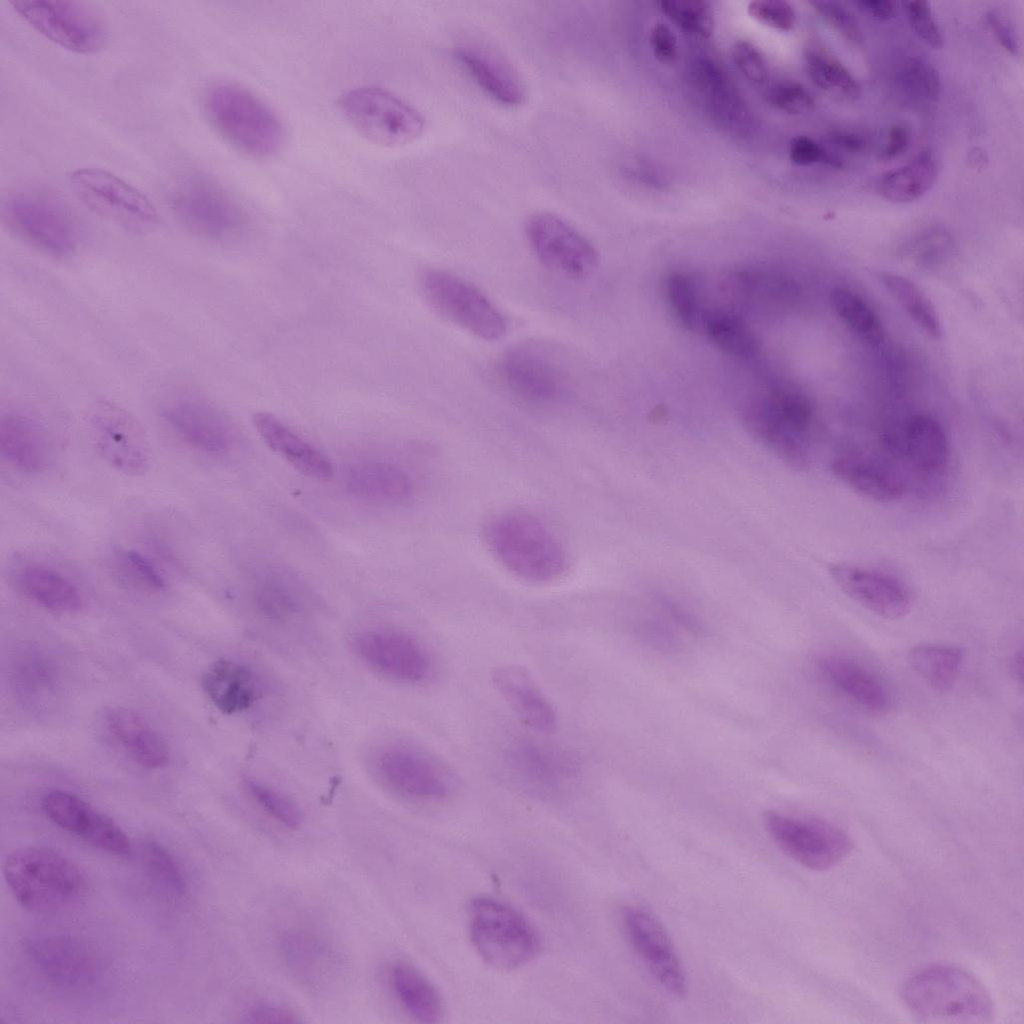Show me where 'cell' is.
<instances>
[{
    "mask_svg": "<svg viewBox=\"0 0 1024 1024\" xmlns=\"http://www.w3.org/2000/svg\"><path fill=\"white\" fill-rule=\"evenodd\" d=\"M142 850L145 866L153 881L169 895L181 896L185 891V881L171 855L155 842L145 843Z\"/></svg>",
    "mask_w": 1024,
    "mask_h": 1024,
    "instance_id": "48",
    "label": "cell"
},
{
    "mask_svg": "<svg viewBox=\"0 0 1024 1024\" xmlns=\"http://www.w3.org/2000/svg\"><path fill=\"white\" fill-rule=\"evenodd\" d=\"M818 669L835 688L863 709L881 714L890 707V694L884 684L856 661L840 654H825L818 659Z\"/></svg>",
    "mask_w": 1024,
    "mask_h": 1024,
    "instance_id": "30",
    "label": "cell"
},
{
    "mask_svg": "<svg viewBox=\"0 0 1024 1024\" xmlns=\"http://www.w3.org/2000/svg\"><path fill=\"white\" fill-rule=\"evenodd\" d=\"M483 540L497 563L517 579L534 585L559 580L567 571L566 550L551 528L536 515L512 509L492 515Z\"/></svg>",
    "mask_w": 1024,
    "mask_h": 1024,
    "instance_id": "1",
    "label": "cell"
},
{
    "mask_svg": "<svg viewBox=\"0 0 1024 1024\" xmlns=\"http://www.w3.org/2000/svg\"><path fill=\"white\" fill-rule=\"evenodd\" d=\"M358 656L371 668L408 684H423L435 675L433 656L415 637L394 630H373L354 641Z\"/></svg>",
    "mask_w": 1024,
    "mask_h": 1024,
    "instance_id": "17",
    "label": "cell"
},
{
    "mask_svg": "<svg viewBox=\"0 0 1024 1024\" xmlns=\"http://www.w3.org/2000/svg\"><path fill=\"white\" fill-rule=\"evenodd\" d=\"M814 10L838 33L847 40L860 44L863 37L860 26L853 13L837 1H811Z\"/></svg>",
    "mask_w": 1024,
    "mask_h": 1024,
    "instance_id": "55",
    "label": "cell"
},
{
    "mask_svg": "<svg viewBox=\"0 0 1024 1024\" xmlns=\"http://www.w3.org/2000/svg\"><path fill=\"white\" fill-rule=\"evenodd\" d=\"M829 137L835 145L851 152H861L867 145L862 136L850 131H834Z\"/></svg>",
    "mask_w": 1024,
    "mask_h": 1024,
    "instance_id": "63",
    "label": "cell"
},
{
    "mask_svg": "<svg viewBox=\"0 0 1024 1024\" xmlns=\"http://www.w3.org/2000/svg\"><path fill=\"white\" fill-rule=\"evenodd\" d=\"M986 21L1000 45L1013 56H1018L1020 44L1009 19L997 10H990L986 14Z\"/></svg>",
    "mask_w": 1024,
    "mask_h": 1024,
    "instance_id": "59",
    "label": "cell"
},
{
    "mask_svg": "<svg viewBox=\"0 0 1024 1024\" xmlns=\"http://www.w3.org/2000/svg\"><path fill=\"white\" fill-rule=\"evenodd\" d=\"M349 124L365 139L384 147H402L423 133L425 119L412 105L385 89L360 86L338 102Z\"/></svg>",
    "mask_w": 1024,
    "mask_h": 1024,
    "instance_id": "7",
    "label": "cell"
},
{
    "mask_svg": "<svg viewBox=\"0 0 1024 1024\" xmlns=\"http://www.w3.org/2000/svg\"><path fill=\"white\" fill-rule=\"evenodd\" d=\"M173 208L186 228L207 239H226L244 225V215L234 200L202 177L188 179L178 187Z\"/></svg>",
    "mask_w": 1024,
    "mask_h": 1024,
    "instance_id": "16",
    "label": "cell"
},
{
    "mask_svg": "<svg viewBox=\"0 0 1024 1024\" xmlns=\"http://www.w3.org/2000/svg\"><path fill=\"white\" fill-rule=\"evenodd\" d=\"M253 425L264 443L302 474L328 480L333 467L326 456L301 438L276 416L267 412L253 415Z\"/></svg>",
    "mask_w": 1024,
    "mask_h": 1024,
    "instance_id": "29",
    "label": "cell"
},
{
    "mask_svg": "<svg viewBox=\"0 0 1024 1024\" xmlns=\"http://www.w3.org/2000/svg\"><path fill=\"white\" fill-rule=\"evenodd\" d=\"M649 42L654 57L661 63L670 64L678 56L675 34L665 23L656 22L650 30Z\"/></svg>",
    "mask_w": 1024,
    "mask_h": 1024,
    "instance_id": "58",
    "label": "cell"
},
{
    "mask_svg": "<svg viewBox=\"0 0 1024 1024\" xmlns=\"http://www.w3.org/2000/svg\"><path fill=\"white\" fill-rule=\"evenodd\" d=\"M503 384L516 397L536 405H551L569 393L566 372L552 355L535 345H518L499 362Z\"/></svg>",
    "mask_w": 1024,
    "mask_h": 1024,
    "instance_id": "15",
    "label": "cell"
},
{
    "mask_svg": "<svg viewBox=\"0 0 1024 1024\" xmlns=\"http://www.w3.org/2000/svg\"><path fill=\"white\" fill-rule=\"evenodd\" d=\"M668 304L678 322L694 330L701 321L699 297L694 280L687 274L674 272L665 282Z\"/></svg>",
    "mask_w": 1024,
    "mask_h": 1024,
    "instance_id": "47",
    "label": "cell"
},
{
    "mask_svg": "<svg viewBox=\"0 0 1024 1024\" xmlns=\"http://www.w3.org/2000/svg\"><path fill=\"white\" fill-rule=\"evenodd\" d=\"M393 991L403 1008L417 1021L437 1023L443 1016V1004L434 985L414 966L395 963L390 970Z\"/></svg>",
    "mask_w": 1024,
    "mask_h": 1024,
    "instance_id": "35",
    "label": "cell"
},
{
    "mask_svg": "<svg viewBox=\"0 0 1024 1024\" xmlns=\"http://www.w3.org/2000/svg\"><path fill=\"white\" fill-rule=\"evenodd\" d=\"M3 873L19 904L36 912L68 906L85 889L79 867L60 852L45 847L13 851L3 864Z\"/></svg>",
    "mask_w": 1024,
    "mask_h": 1024,
    "instance_id": "4",
    "label": "cell"
},
{
    "mask_svg": "<svg viewBox=\"0 0 1024 1024\" xmlns=\"http://www.w3.org/2000/svg\"><path fill=\"white\" fill-rule=\"evenodd\" d=\"M855 4L861 11L877 20L887 21L895 15V3L890 0H859Z\"/></svg>",
    "mask_w": 1024,
    "mask_h": 1024,
    "instance_id": "62",
    "label": "cell"
},
{
    "mask_svg": "<svg viewBox=\"0 0 1024 1024\" xmlns=\"http://www.w3.org/2000/svg\"><path fill=\"white\" fill-rule=\"evenodd\" d=\"M104 721L111 737L135 763L147 769L168 764L170 753L165 740L136 711L114 707L106 712Z\"/></svg>",
    "mask_w": 1024,
    "mask_h": 1024,
    "instance_id": "27",
    "label": "cell"
},
{
    "mask_svg": "<svg viewBox=\"0 0 1024 1024\" xmlns=\"http://www.w3.org/2000/svg\"><path fill=\"white\" fill-rule=\"evenodd\" d=\"M419 283L430 307L450 323L484 341L505 335L504 314L470 281L444 269L428 268L421 272Z\"/></svg>",
    "mask_w": 1024,
    "mask_h": 1024,
    "instance_id": "8",
    "label": "cell"
},
{
    "mask_svg": "<svg viewBox=\"0 0 1024 1024\" xmlns=\"http://www.w3.org/2000/svg\"><path fill=\"white\" fill-rule=\"evenodd\" d=\"M89 430L98 453L117 471L139 476L149 469V439L126 410L107 402L97 404L89 415Z\"/></svg>",
    "mask_w": 1024,
    "mask_h": 1024,
    "instance_id": "14",
    "label": "cell"
},
{
    "mask_svg": "<svg viewBox=\"0 0 1024 1024\" xmlns=\"http://www.w3.org/2000/svg\"><path fill=\"white\" fill-rule=\"evenodd\" d=\"M766 98L775 109L791 115L808 112L815 105L806 87L794 80L775 82L768 88Z\"/></svg>",
    "mask_w": 1024,
    "mask_h": 1024,
    "instance_id": "51",
    "label": "cell"
},
{
    "mask_svg": "<svg viewBox=\"0 0 1024 1024\" xmlns=\"http://www.w3.org/2000/svg\"><path fill=\"white\" fill-rule=\"evenodd\" d=\"M908 662L930 687L946 692L959 677L964 651L955 646L919 644L908 652Z\"/></svg>",
    "mask_w": 1024,
    "mask_h": 1024,
    "instance_id": "39",
    "label": "cell"
},
{
    "mask_svg": "<svg viewBox=\"0 0 1024 1024\" xmlns=\"http://www.w3.org/2000/svg\"><path fill=\"white\" fill-rule=\"evenodd\" d=\"M937 177V161L930 149L919 151L906 164L886 172L880 180V194L893 203H909L922 197Z\"/></svg>",
    "mask_w": 1024,
    "mask_h": 1024,
    "instance_id": "37",
    "label": "cell"
},
{
    "mask_svg": "<svg viewBox=\"0 0 1024 1024\" xmlns=\"http://www.w3.org/2000/svg\"><path fill=\"white\" fill-rule=\"evenodd\" d=\"M9 227L25 240L54 255H64L77 245L78 232L68 209L42 192L12 195L3 206Z\"/></svg>",
    "mask_w": 1024,
    "mask_h": 1024,
    "instance_id": "12",
    "label": "cell"
},
{
    "mask_svg": "<svg viewBox=\"0 0 1024 1024\" xmlns=\"http://www.w3.org/2000/svg\"><path fill=\"white\" fill-rule=\"evenodd\" d=\"M831 469L855 492L878 502L897 500L904 491V484L896 473L866 457L839 456L833 460Z\"/></svg>",
    "mask_w": 1024,
    "mask_h": 1024,
    "instance_id": "33",
    "label": "cell"
},
{
    "mask_svg": "<svg viewBox=\"0 0 1024 1024\" xmlns=\"http://www.w3.org/2000/svg\"><path fill=\"white\" fill-rule=\"evenodd\" d=\"M878 277L889 294L927 336L934 340L941 337L942 328L936 310L913 281L887 271L880 272Z\"/></svg>",
    "mask_w": 1024,
    "mask_h": 1024,
    "instance_id": "41",
    "label": "cell"
},
{
    "mask_svg": "<svg viewBox=\"0 0 1024 1024\" xmlns=\"http://www.w3.org/2000/svg\"><path fill=\"white\" fill-rule=\"evenodd\" d=\"M830 300L840 320L861 340L873 346L884 340L879 318L858 294L847 288L836 287Z\"/></svg>",
    "mask_w": 1024,
    "mask_h": 1024,
    "instance_id": "43",
    "label": "cell"
},
{
    "mask_svg": "<svg viewBox=\"0 0 1024 1024\" xmlns=\"http://www.w3.org/2000/svg\"><path fill=\"white\" fill-rule=\"evenodd\" d=\"M954 241L943 228L932 227L914 235L904 247V257L913 265L934 269L952 256Z\"/></svg>",
    "mask_w": 1024,
    "mask_h": 1024,
    "instance_id": "44",
    "label": "cell"
},
{
    "mask_svg": "<svg viewBox=\"0 0 1024 1024\" xmlns=\"http://www.w3.org/2000/svg\"><path fill=\"white\" fill-rule=\"evenodd\" d=\"M491 679L495 690L524 726L539 734L556 730V708L527 668L502 664L493 669Z\"/></svg>",
    "mask_w": 1024,
    "mask_h": 1024,
    "instance_id": "24",
    "label": "cell"
},
{
    "mask_svg": "<svg viewBox=\"0 0 1024 1024\" xmlns=\"http://www.w3.org/2000/svg\"><path fill=\"white\" fill-rule=\"evenodd\" d=\"M205 108L218 132L250 156L269 157L283 144V125L277 115L240 85H212L205 95Z\"/></svg>",
    "mask_w": 1024,
    "mask_h": 1024,
    "instance_id": "5",
    "label": "cell"
},
{
    "mask_svg": "<svg viewBox=\"0 0 1024 1024\" xmlns=\"http://www.w3.org/2000/svg\"><path fill=\"white\" fill-rule=\"evenodd\" d=\"M13 10L38 33L77 53H94L108 38L103 17L84 2L71 0H13Z\"/></svg>",
    "mask_w": 1024,
    "mask_h": 1024,
    "instance_id": "10",
    "label": "cell"
},
{
    "mask_svg": "<svg viewBox=\"0 0 1024 1024\" xmlns=\"http://www.w3.org/2000/svg\"><path fill=\"white\" fill-rule=\"evenodd\" d=\"M732 58L741 73L754 83H763L768 75L764 55L751 42L737 41L732 48Z\"/></svg>",
    "mask_w": 1024,
    "mask_h": 1024,
    "instance_id": "57",
    "label": "cell"
},
{
    "mask_svg": "<svg viewBox=\"0 0 1024 1024\" xmlns=\"http://www.w3.org/2000/svg\"><path fill=\"white\" fill-rule=\"evenodd\" d=\"M161 417L171 431L191 448L206 454H222L233 443V427L210 401L190 392L169 396L161 405Z\"/></svg>",
    "mask_w": 1024,
    "mask_h": 1024,
    "instance_id": "21",
    "label": "cell"
},
{
    "mask_svg": "<svg viewBox=\"0 0 1024 1024\" xmlns=\"http://www.w3.org/2000/svg\"><path fill=\"white\" fill-rule=\"evenodd\" d=\"M789 158L793 164L798 166H810L813 164H824L833 168H840L842 166L841 161L836 156L827 151L814 139L805 135H798L790 141Z\"/></svg>",
    "mask_w": 1024,
    "mask_h": 1024,
    "instance_id": "56",
    "label": "cell"
},
{
    "mask_svg": "<svg viewBox=\"0 0 1024 1024\" xmlns=\"http://www.w3.org/2000/svg\"><path fill=\"white\" fill-rule=\"evenodd\" d=\"M904 85L916 96L937 101L941 94V81L935 67L919 56L908 57L902 66Z\"/></svg>",
    "mask_w": 1024,
    "mask_h": 1024,
    "instance_id": "50",
    "label": "cell"
},
{
    "mask_svg": "<svg viewBox=\"0 0 1024 1024\" xmlns=\"http://www.w3.org/2000/svg\"><path fill=\"white\" fill-rule=\"evenodd\" d=\"M472 943L492 967L512 970L532 961L540 952L541 940L535 927L512 906L490 898L476 897L468 905Z\"/></svg>",
    "mask_w": 1024,
    "mask_h": 1024,
    "instance_id": "6",
    "label": "cell"
},
{
    "mask_svg": "<svg viewBox=\"0 0 1024 1024\" xmlns=\"http://www.w3.org/2000/svg\"><path fill=\"white\" fill-rule=\"evenodd\" d=\"M828 570L843 593L874 614L895 620L910 611V592L893 575L850 563H832Z\"/></svg>",
    "mask_w": 1024,
    "mask_h": 1024,
    "instance_id": "23",
    "label": "cell"
},
{
    "mask_svg": "<svg viewBox=\"0 0 1024 1024\" xmlns=\"http://www.w3.org/2000/svg\"><path fill=\"white\" fill-rule=\"evenodd\" d=\"M380 778L396 792L422 801H440L452 792V775L429 754L405 745L383 749L375 761Z\"/></svg>",
    "mask_w": 1024,
    "mask_h": 1024,
    "instance_id": "19",
    "label": "cell"
},
{
    "mask_svg": "<svg viewBox=\"0 0 1024 1024\" xmlns=\"http://www.w3.org/2000/svg\"><path fill=\"white\" fill-rule=\"evenodd\" d=\"M243 786L254 802L279 824L288 829L300 827L301 811L289 797L251 777L243 779Z\"/></svg>",
    "mask_w": 1024,
    "mask_h": 1024,
    "instance_id": "45",
    "label": "cell"
},
{
    "mask_svg": "<svg viewBox=\"0 0 1024 1024\" xmlns=\"http://www.w3.org/2000/svg\"><path fill=\"white\" fill-rule=\"evenodd\" d=\"M903 7L908 23L918 38L933 49H941L943 37L929 2L909 1L904 2Z\"/></svg>",
    "mask_w": 1024,
    "mask_h": 1024,
    "instance_id": "52",
    "label": "cell"
},
{
    "mask_svg": "<svg viewBox=\"0 0 1024 1024\" xmlns=\"http://www.w3.org/2000/svg\"><path fill=\"white\" fill-rule=\"evenodd\" d=\"M524 234L535 258L554 273L579 279L597 265L598 254L592 243L554 213L540 211L529 215Z\"/></svg>",
    "mask_w": 1024,
    "mask_h": 1024,
    "instance_id": "13",
    "label": "cell"
},
{
    "mask_svg": "<svg viewBox=\"0 0 1024 1024\" xmlns=\"http://www.w3.org/2000/svg\"><path fill=\"white\" fill-rule=\"evenodd\" d=\"M1022 660H1023V657H1022V654L1020 653L1019 655H1015V657L1013 659V663H1012V669L1014 671V674H1015V676L1019 677L1020 680L1023 677L1022 676L1023 675V662H1022Z\"/></svg>",
    "mask_w": 1024,
    "mask_h": 1024,
    "instance_id": "64",
    "label": "cell"
},
{
    "mask_svg": "<svg viewBox=\"0 0 1024 1024\" xmlns=\"http://www.w3.org/2000/svg\"><path fill=\"white\" fill-rule=\"evenodd\" d=\"M660 10L683 31L709 38L714 31V16L710 4L702 0L659 1Z\"/></svg>",
    "mask_w": 1024,
    "mask_h": 1024,
    "instance_id": "46",
    "label": "cell"
},
{
    "mask_svg": "<svg viewBox=\"0 0 1024 1024\" xmlns=\"http://www.w3.org/2000/svg\"><path fill=\"white\" fill-rule=\"evenodd\" d=\"M25 947L36 969L58 985H86L97 974V961L92 952L73 939L44 936L29 940Z\"/></svg>",
    "mask_w": 1024,
    "mask_h": 1024,
    "instance_id": "25",
    "label": "cell"
},
{
    "mask_svg": "<svg viewBox=\"0 0 1024 1024\" xmlns=\"http://www.w3.org/2000/svg\"><path fill=\"white\" fill-rule=\"evenodd\" d=\"M509 776L520 786L539 794H553L576 779L579 762L564 749L529 737H515L504 748Z\"/></svg>",
    "mask_w": 1024,
    "mask_h": 1024,
    "instance_id": "20",
    "label": "cell"
},
{
    "mask_svg": "<svg viewBox=\"0 0 1024 1024\" xmlns=\"http://www.w3.org/2000/svg\"><path fill=\"white\" fill-rule=\"evenodd\" d=\"M907 1009L926 1022L986 1023L994 1013L992 998L968 971L946 964L922 969L901 990Z\"/></svg>",
    "mask_w": 1024,
    "mask_h": 1024,
    "instance_id": "3",
    "label": "cell"
},
{
    "mask_svg": "<svg viewBox=\"0 0 1024 1024\" xmlns=\"http://www.w3.org/2000/svg\"><path fill=\"white\" fill-rule=\"evenodd\" d=\"M900 449L919 470L941 471L949 459V442L941 424L927 415L912 416L903 431Z\"/></svg>",
    "mask_w": 1024,
    "mask_h": 1024,
    "instance_id": "34",
    "label": "cell"
},
{
    "mask_svg": "<svg viewBox=\"0 0 1024 1024\" xmlns=\"http://www.w3.org/2000/svg\"><path fill=\"white\" fill-rule=\"evenodd\" d=\"M256 601L263 613L275 619L287 617L296 608L291 592L281 581L275 579L266 580L259 585Z\"/></svg>",
    "mask_w": 1024,
    "mask_h": 1024,
    "instance_id": "53",
    "label": "cell"
},
{
    "mask_svg": "<svg viewBox=\"0 0 1024 1024\" xmlns=\"http://www.w3.org/2000/svg\"><path fill=\"white\" fill-rule=\"evenodd\" d=\"M911 142L910 129L903 123H894L888 131V142L881 152L883 161L894 159L909 148Z\"/></svg>",
    "mask_w": 1024,
    "mask_h": 1024,
    "instance_id": "61",
    "label": "cell"
},
{
    "mask_svg": "<svg viewBox=\"0 0 1024 1024\" xmlns=\"http://www.w3.org/2000/svg\"><path fill=\"white\" fill-rule=\"evenodd\" d=\"M16 584L26 598L46 610L72 614L84 607V596L80 588L51 567L25 565L16 573Z\"/></svg>",
    "mask_w": 1024,
    "mask_h": 1024,
    "instance_id": "31",
    "label": "cell"
},
{
    "mask_svg": "<svg viewBox=\"0 0 1024 1024\" xmlns=\"http://www.w3.org/2000/svg\"><path fill=\"white\" fill-rule=\"evenodd\" d=\"M41 807L55 825L92 845L117 856L130 854L131 844L124 831L78 796L53 790L43 797Z\"/></svg>",
    "mask_w": 1024,
    "mask_h": 1024,
    "instance_id": "22",
    "label": "cell"
},
{
    "mask_svg": "<svg viewBox=\"0 0 1024 1024\" xmlns=\"http://www.w3.org/2000/svg\"><path fill=\"white\" fill-rule=\"evenodd\" d=\"M116 568L120 576L137 588L160 592L166 588V580L157 566L136 550H123L116 556Z\"/></svg>",
    "mask_w": 1024,
    "mask_h": 1024,
    "instance_id": "49",
    "label": "cell"
},
{
    "mask_svg": "<svg viewBox=\"0 0 1024 1024\" xmlns=\"http://www.w3.org/2000/svg\"><path fill=\"white\" fill-rule=\"evenodd\" d=\"M299 1020L293 1012L274 1004H259L251 1008L245 1022L256 1024L294 1023Z\"/></svg>",
    "mask_w": 1024,
    "mask_h": 1024,
    "instance_id": "60",
    "label": "cell"
},
{
    "mask_svg": "<svg viewBox=\"0 0 1024 1024\" xmlns=\"http://www.w3.org/2000/svg\"><path fill=\"white\" fill-rule=\"evenodd\" d=\"M625 935L646 969L670 996L687 994L684 968L661 923L647 910L628 906L622 912Z\"/></svg>",
    "mask_w": 1024,
    "mask_h": 1024,
    "instance_id": "18",
    "label": "cell"
},
{
    "mask_svg": "<svg viewBox=\"0 0 1024 1024\" xmlns=\"http://www.w3.org/2000/svg\"><path fill=\"white\" fill-rule=\"evenodd\" d=\"M346 484L353 494L372 500L399 501L413 492L410 476L402 468L385 462L355 465L347 473Z\"/></svg>",
    "mask_w": 1024,
    "mask_h": 1024,
    "instance_id": "36",
    "label": "cell"
},
{
    "mask_svg": "<svg viewBox=\"0 0 1024 1024\" xmlns=\"http://www.w3.org/2000/svg\"><path fill=\"white\" fill-rule=\"evenodd\" d=\"M202 686L214 706L225 714L249 709L262 691L256 672L232 659H220L211 664L203 674Z\"/></svg>",
    "mask_w": 1024,
    "mask_h": 1024,
    "instance_id": "28",
    "label": "cell"
},
{
    "mask_svg": "<svg viewBox=\"0 0 1024 1024\" xmlns=\"http://www.w3.org/2000/svg\"><path fill=\"white\" fill-rule=\"evenodd\" d=\"M740 417L747 431L775 456L795 469L810 459L813 406L789 384H773L748 398Z\"/></svg>",
    "mask_w": 1024,
    "mask_h": 1024,
    "instance_id": "2",
    "label": "cell"
},
{
    "mask_svg": "<svg viewBox=\"0 0 1024 1024\" xmlns=\"http://www.w3.org/2000/svg\"><path fill=\"white\" fill-rule=\"evenodd\" d=\"M702 326L710 341L725 354L753 360L761 352V341L739 315L726 310L705 311Z\"/></svg>",
    "mask_w": 1024,
    "mask_h": 1024,
    "instance_id": "38",
    "label": "cell"
},
{
    "mask_svg": "<svg viewBox=\"0 0 1024 1024\" xmlns=\"http://www.w3.org/2000/svg\"><path fill=\"white\" fill-rule=\"evenodd\" d=\"M764 826L777 847L801 866L826 871L841 863L851 852L848 834L829 821L769 811Z\"/></svg>",
    "mask_w": 1024,
    "mask_h": 1024,
    "instance_id": "9",
    "label": "cell"
},
{
    "mask_svg": "<svg viewBox=\"0 0 1024 1024\" xmlns=\"http://www.w3.org/2000/svg\"><path fill=\"white\" fill-rule=\"evenodd\" d=\"M747 11L756 21L778 31H790L796 22L794 8L787 1L755 0L748 4Z\"/></svg>",
    "mask_w": 1024,
    "mask_h": 1024,
    "instance_id": "54",
    "label": "cell"
},
{
    "mask_svg": "<svg viewBox=\"0 0 1024 1024\" xmlns=\"http://www.w3.org/2000/svg\"><path fill=\"white\" fill-rule=\"evenodd\" d=\"M0 453L15 468L35 473L48 463V446L39 425L20 413H8L0 420Z\"/></svg>",
    "mask_w": 1024,
    "mask_h": 1024,
    "instance_id": "32",
    "label": "cell"
},
{
    "mask_svg": "<svg viewBox=\"0 0 1024 1024\" xmlns=\"http://www.w3.org/2000/svg\"><path fill=\"white\" fill-rule=\"evenodd\" d=\"M804 61L808 76L822 90L846 100L859 97L861 88L857 80L824 48L810 45L805 50Z\"/></svg>",
    "mask_w": 1024,
    "mask_h": 1024,
    "instance_id": "42",
    "label": "cell"
},
{
    "mask_svg": "<svg viewBox=\"0 0 1024 1024\" xmlns=\"http://www.w3.org/2000/svg\"><path fill=\"white\" fill-rule=\"evenodd\" d=\"M455 54L471 78L494 101L509 107L524 103L525 85L505 58L473 44L459 46Z\"/></svg>",
    "mask_w": 1024,
    "mask_h": 1024,
    "instance_id": "26",
    "label": "cell"
},
{
    "mask_svg": "<svg viewBox=\"0 0 1024 1024\" xmlns=\"http://www.w3.org/2000/svg\"><path fill=\"white\" fill-rule=\"evenodd\" d=\"M693 77L697 89L704 93L711 103L713 113L724 123L739 124L746 117V110L730 85L725 73L710 60H698L693 65Z\"/></svg>",
    "mask_w": 1024,
    "mask_h": 1024,
    "instance_id": "40",
    "label": "cell"
},
{
    "mask_svg": "<svg viewBox=\"0 0 1024 1024\" xmlns=\"http://www.w3.org/2000/svg\"><path fill=\"white\" fill-rule=\"evenodd\" d=\"M77 197L97 214L126 228L145 230L158 223L152 202L138 189L115 174L86 167L69 176Z\"/></svg>",
    "mask_w": 1024,
    "mask_h": 1024,
    "instance_id": "11",
    "label": "cell"
}]
</instances>
